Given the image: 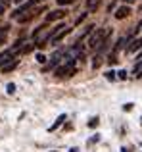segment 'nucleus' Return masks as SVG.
Returning <instances> with one entry per match:
<instances>
[{
  "label": "nucleus",
  "instance_id": "obj_1",
  "mask_svg": "<svg viewBox=\"0 0 142 152\" xmlns=\"http://www.w3.org/2000/svg\"><path fill=\"white\" fill-rule=\"evenodd\" d=\"M109 33H112L109 27H100V29L92 31V35H90V39H88V46H90V48L102 46L106 42V39H109Z\"/></svg>",
  "mask_w": 142,
  "mask_h": 152
},
{
  "label": "nucleus",
  "instance_id": "obj_2",
  "mask_svg": "<svg viewBox=\"0 0 142 152\" xmlns=\"http://www.w3.org/2000/svg\"><path fill=\"white\" fill-rule=\"evenodd\" d=\"M38 2H44V0H27V2L23 4L21 8H17V10H15L14 14H12V18H15V19H17V18H19L21 14H25V12H29L31 8H35V6H37Z\"/></svg>",
  "mask_w": 142,
  "mask_h": 152
},
{
  "label": "nucleus",
  "instance_id": "obj_3",
  "mask_svg": "<svg viewBox=\"0 0 142 152\" xmlns=\"http://www.w3.org/2000/svg\"><path fill=\"white\" fill-rule=\"evenodd\" d=\"M67 15V10H54L46 14V23H52V21H60Z\"/></svg>",
  "mask_w": 142,
  "mask_h": 152
},
{
  "label": "nucleus",
  "instance_id": "obj_4",
  "mask_svg": "<svg viewBox=\"0 0 142 152\" xmlns=\"http://www.w3.org/2000/svg\"><path fill=\"white\" fill-rule=\"evenodd\" d=\"M42 10H44V8H38V10H33V12H25V14H21V15L17 18V21H19V23H27V21H31V19H33L35 15H38Z\"/></svg>",
  "mask_w": 142,
  "mask_h": 152
},
{
  "label": "nucleus",
  "instance_id": "obj_5",
  "mask_svg": "<svg viewBox=\"0 0 142 152\" xmlns=\"http://www.w3.org/2000/svg\"><path fill=\"white\" fill-rule=\"evenodd\" d=\"M129 14H131V8H129V6H119L113 15H115V19H125Z\"/></svg>",
  "mask_w": 142,
  "mask_h": 152
},
{
  "label": "nucleus",
  "instance_id": "obj_6",
  "mask_svg": "<svg viewBox=\"0 0 142 152\" xmlns=\"http://www.w3.org/2000/svg\"><path fill=\"white\" fill-rule=\"evenodd\" d=\"M69 33H71V27H65L64 31H60V33H58L56 37L52 39V45H58L60 41H64V39H65V35H69Z\"/></svg>",
  "mask_w": 142,
  "mask_h": 152
},
{
  "label": "nucleus",
  "instance_id": "obj_7",
  "mask_svg": "<svg viewBox=\"0 0 142 152\" xmlns=\"http://www.w3.org/2000/svg\"><path fill=\"white\" fill-rule=\"evenodd\" d=\"M12 56H14V50H8V52H4V54H0V64L12 62Z\"/></svg>",
  "mask_w": 142,
  "mask_h": 152
},
{
  "label": "nucleus",
  "instance_id": "obj_8",
  "mask_svg": "<svg viewBox=\"0 0 142 152\" xmlns=\"http://www.w3.org/2000/svg\"><path fill=\"white\" fill-rule=\"evenodd\" d=\"M142 48V39H135V41H133V45L129 46V52H136V50H140Z\"/></svg>",
  "mask_w": 142,
  "mask_h": 152
},
{
  "label": "nucleus",
  "instance_id": "obj_9",
  "mask_svg": "<svg viewBox=\"0 0 142 152\" xmlns=\"http://www.w3.org/2000/svg\"><path fill=\"white\" fill-rule=\"evenodd\" d=\"M100 0H86V12H96Z\"/></svg>",
  "mask_w": 142,
  "mask_h": 152
},
{
  "label": "nucleus",
  "instance_id": "obj_10",
  "mask_svg": "<svg viewBox=\"0 0 142 152\" xmlns=\"http://www.w3.org/2000/svg\"><path fill=\"white\" fill-rule=\"evenodd\" d=\"M15 66H17V58L12 60V62H8V64H4V66H2V71H4V73H8V71H12Z\"/></svg>",
  "mask_w": 142,
  "mask_h": 152
},
{
  "label": "nucleus",
  "instance_id": "obj_11",
  "mask_svg": "<svg viewBox=\"0 0 142 152\" xmlns=\"http://www.w3.org/2000/svg\"><path fill=\"white\" fill-rule=\"evenodd\" d=\"M10 2H12V0H0V15H2L4 12L8 10V6H10Z\"/></svg>",
  "mask_w": 142,
  "mask_h": 152
},
{
  "label": "nucleus",
  "instance_id": "obj_12",
  "mask_svg": "<svg viewBox=\"0 0 142 152\" xmlns=\"http://www.w3.org/2000/svg\"><path fill=\"white\" fill-rule=\"evenodd\" d=\"M64 119H65V115H64V114H62V115H60V118H58V119H56V123H54V125H52V127H50V131H54V129H58V127H60V125H62V121H64Z\"/></svg>",
  "mask_w": 142,
  "mask_h": 152
},
{
  "label": "nucleus",
  "instance_id": "obj_13",
  "mask_svg": "<svg viewBox=\"0 0 142 152\" xmlns=\"http://www.w3.org/2000/svg\"><path fill=\"white\" fill-rule=\"evenodd\" d=\"M6 33H8V27H0V45L6 41Z\"/></svg>",
  "mask_w": 142,
  "mask_h": 152
},
{
  "label": "nucleus",
  "instance_id": "obj_14",
  "mask_svg": "<svg viewBox=\"0 0 142 152\" xmlns=\"http://www.w3.org/2000/svg\"><path fill=\"white\" fill-rule=\"evenodd\" d=\"M58 4H60V6H69V4H73L75 0H56Z\"/></svg>",
  "mask_w": 142,
  "mask_h": 152
},
{
  "label": "nucleus",
  "instance_id": "obj_15",
  "mask_svg": "<svg viewBox=\"0 0 142 152\" xmlns=\"http://www.w3.org/2000/svg\"><path fill=\"white\" fill-rule=\"evenodd\" d=\"M86 14H88V12H85V14H81V15H79V18H77V21H75V23H77V25H81V23H83V21H85V18H86Z\"/></svg>",
  "mask_w": 142,
  "mask_h": 152
},
{
  "label": "nucleus",
  "instance_id": "obj_16",
  "mask_svg": "<svg viewBox=\"0 0 142 152\" xmlns=\"http://www.w3.org/2000/svg\"><path fill=\"white\" fill-rule=\"evenodd\" d=\"M6 91H8V94H14L15 93V85H14V83H10V85L6 87Z\"/></svg>",
  "mask_w": 142,
  "mask_h": 152
},
{
  "label": "nucleus",
  "instance_id": "obj_17",
  "mask_svg": "<svg viewBox=\"0 0 142 152\" xmlns=\"http://www.w3.org/2000/svg\"><path fill=\"white\" fill-rule=\"evenodd\" d=\"M35 58H37V62H41V64H44V62H46V56H44V54H37Z\"/></svg>",
  "mask_w": 142,
  "mask_h": 152
},
{
  "label": "nucleus",
  "instance_id": "obj_18",
  "mask_svg": "<svg viewBox=\"0 0 142 152\" xmlns=\"http://www.w3.org/2000/svg\"><path fill=\"white\" fill-rule=\"evenodd\" d=\"M96 125H98V118H94V119L88 121V127H96Z\"/></svg>",
  "mask_w": 142,
  "mask_h": 152
},
{
  "label": "nucleus",
  "instance_id": "obj_19",
  "mask_svg": "<svg viewBox=\"0 0 142 152\" xmlns=\"http://www.w3.org/2000/svg\"><path fill=\"white\" fill-rule=\"evenodd\" d=\"M117 73H119V75H117L119 79H127V71H123V69H121V71H117Z\"/></svg>",
  "mask_w": 142,
  "mask_h": 152
},
{
  "label": "nucleus",
  "instance_id": "obj_20",
  "mask_svg": "<svg viewBox=\"0 0 142 152\" xmlns=\"http://www.w3.org/2000/svg\"><path fill=\"white\" fill-rule=\"evenodd\" d=\"M106 77H108V79H112V81H113V79H115V71H108V73H106Z\"/></svg>",
  "mask_w": 142,
  "mask_h": 152
},
{
  "label": "nucleus",
  "instance_id": "obj_21",
  "mask_svg": "<svg viewBox=\"0 0 142 152\" xmlns=\"http://www.w3.org/2000/svg\"><path fill=\"white\" fill-rule=\"evenodd\" d=\"M138 62H142V52H140V54H138Z\"/></svg>",
  "mask_w": 142,
  "mask_h": 152
},
{
  "label": "nucleus",
  "instance_id": "obj_22",
  "mask_svg": "<svg viewBox=\"0 0 142 152\" xmlns=\"http://www.w3.org/2000/svg\"><path fill=\"white\" fill-rule=\"evenodd\" d=\"M125 2H127V4H133V2H135V0H125Z\"/></svg>",
  "mask_w": 142,
  "mask_h": 152
},
{
  "label": "nucleus",
  "instance_id": "obj_23",
  "mask_svg": "<svg viewBox=\"0 0 142 152\" xmlns=\"http://www.w3.org/2000/svg\"><path fill=\"white\" fill-rule=\"evenodd\" d=\"M121 152H129V150H127V148H121Z\"/></svg>",
  "mask_w": 142,
  "mask_h": 152
},
{
  "label": "nucleus",
  "instance_id": "obj_24",
  "mask_svg": "<svg viewBox=\"0 0 142 152\" xmlns=\"http://www.w3.org/2000/svg\"><path fill=\"white\" fill-rule=\"evenodd\" d=\"M14 2H17V4H19V2H23V0H14Z\"/></svg>",
  "mask_w": 142,
  "mask_h": 152
},
{
  "label": "nucleus",
  "instance_id": "obj_25",
  "mask_svg": "<svg viewBox=\"0 0 142 152\" xmlns=\"http://www.w3.org/2000/svg\"><path fill=\"white\" fill-rule=\"evenodd\" d=\"M71 152H77V148H71Z\"/></svg>",
  "mask_w": 142,
  "mask_h": 152
},
{
  "label": "nucleus",
  "instance_id": "obj_26",
  "mask_svg": "<svg viewBox=\"0 0 142 152\" xmlns=\"http://www.w3.org/2000/svg\"><path fill=\"white\" fill-rule=\"evenodd\" d=\"M140 123H142V119H140Z\"/></svg>",
  "mask_w": 142,
  "mask_h": 152
}]
</instances>
